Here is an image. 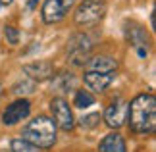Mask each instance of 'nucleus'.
<instances>
[{"instance_id": "9d476101", "label": "nucleus", "mask_w": 156, "mask_h": 152, "mask_svg": "<svg viewBox=\"0 0 156 152\" xmlns=\"http://www.w3.org/2000/svg\"><path fill=\"white\" fill-rule=\"evenodd\" d=\"M23 73L33 81H46V79L54 77V64L48 60H37V62L23 65Z\"/></svg>"}, {"instance_id": "f8f14e48", "label": "nucleus", "mask_w": 156, "mask_h": 152, "mask_svg": "<svg viewBox=\"0 0 156 152\" xmlns=\"http://www.w3.org/2000/svg\"><path fill=\"white\" fill-rule=\"evenodd\" d=\"M98 152H127L125 139L119 135V133H108L106 137L100 139Z\"/></svg>"}, {"instance_id": "a211bd4d", "label": "nucleus", "mask_w": 156, "mask_h": 152, "mask_svg": "<svg viewBox=\"0 0 156 152\" xmlns=\"http://www.w3.org/2000/svg\"><path fill=\"white\" fill-rule=\"evenodd\" d=\"M98 119H100V114H91V115H85V118L81 119V125L89 129V127H94V125H97V123H98Z\"/></svg>"}, {"instance_id": "dca6fc26", "label": "nucleus", "mask_w": 156, "mask_h": 152, "mask_svg": "<svg viewBox=\"0 0 156 152\" xmlns=\"http://www.w3.org/2000/svg\"><path fill=\"white\" fill-rule=\"evenodd\" d=\"M10 147H12V152H39V148L33 147L31 143H27L25 139H14L10 143Z\"/></svg>"}, {"instance_id": "aec40b11", "label": "nucleus", "mask_w": 156, "mask_h": 152, "mask_svg": "<svg viewBox=\"0 0 156 152\" xmlns=\"http://www.w3.org/2000/svg\"><path fill=\"white\" fill-rule=\"evenodd\" d=\"M35 4H37V0H29V2H27V8H29V10H33V8H35Z\"/></svg>"}, {"instance_id": "ddd939ff", "label": "nucleus", "mask_w": 156, "mask_h": 152, "mask_svg": "<svg viewBox=\"0 0 156 152\" xmlns=\"http://www.w3.org/2000/svg\"><path fill=\"white\" fill-rule=\"evenodd\" d=\"M87 69L98 73H112L118 69V62L112 56H93L87 60Z\"/></svg>"}, {"instance_id": "6e6552de", "label": "nucleus", "mask_w": 156, "mask_h": 152, "mask_svg": "<svg viewBox=\"0 0 156 152\" xmlns=\"http://www.w3.org/2000/svg\"><path fill=\"white\" fill-rule=\"evenodd\" d=\"M75 0H46L43 6V21L44 23H58L64 19Z\"/></svg>"}, {"instance_id": "20e7f679", "label": "nucleus", "mask_w": 156, "mask_h": 152, "mask_svg": "<svg viewBox=\"0 0 156 152\" xmlns=\"http://www.w3.org/2000/svg\"><path fill=\"white\" fill-rule=\"evenodd\" d=\"M93 42L91 37L85 33H75L71 35L68 41V60L73 65H85L89 60V54H91Z\"/></svg>"}, {"instance_id": "1a4fd4ad", "label": "nucleus", "mask_w": 156, "mask_h": 152, "mask_svg": "<svg viewBox=\"0 0 156 152\" xmlns=\"http://www.w3.org/2000/svg\"><path fill=\"white\" fill-rule=\"evenodd\" d=\"M127 121V102L125 100H114L104 112V123L112 129H119Z\"/></svg>"}, {"instance_id": "f257e3e1", "label": "nucleus", "mask_w": 156, "mask_h": 152, "mask_svg": "<svg viewBox=\"0 0 156 152\" xmlns=\"http://www.w3.org/2000/svg\"><path fill=\"white\" fill-rule=\"evenodd\" d=\"M127 119L131 131L137 135H151L156 127V98L154 94H137L127 104Z\"/></svg>"}, {"instance_id": "4468645a", "label": "nucleus", "mask_w": 156, "mask_h": 152, "mask_svg": "<svg viewBox=\"0 0 156 152\" xmlns=\"http://www.w3.org/2000/svg\"><path fill=\"white\" fill-rule=\"evenodd\" d=\"M52 87L54 90H58V93H68L75 87V77L68 73V71H64V73H58L56 79L52 81Z\"/></svg>"}, {"instance_id": "412c9836", "label": "nucleus", "mask_w": 156, "mask_h": 152, "mask_svg": "<svg viewBox=\"0 0 156 152\" xmlns=\"http://www.w3.org/2000/svg\"><path fill=\"white\" fill-rule=\"evenodd\" d=\"M12 2H14V0H0V6H2V4L8 6V4H12Z\"/></svg>"}, {"instance_id": "423d86ee", "label": "nucleus", "mask_w": 156, "mask_h": 152, "mask_svg": "<svg viewBox=\"0 0 156 152\" xmlns=\"http://www.w3.org/2000/svg\"><path fill=\"white\" fill-rule=\"evenodd\" d=\"M125 37H127L129 44L137 50L139 58H147V54H148V33H147L145 27L135 23V21H127L125 23Z\"/></svg>"}, {"instance_id": "6ab92c4d", "label": "nucleus", "mask_w": 156, "mask_h": 152, "mask_svg": "<svg viewBox=\"0 0 156 152\" xmlns=\"http://www.w3.org/2000/svg\"><path fill=\"white\" fill-rule=\"evenodd\" d=\"M33 83H17V85H14V93H17V94H21V93H33Z\"/></svg>"}, {"instance_id": "39448f33", "label": "nucleus", "mask_w": 156, "mask_h": 152, "mask_svg": "<svg viewBox=\"0 0 156 152\" xmlns=\"http://www.w3.org/2000/svg\"><path fill=\"white\" fill-rule=\"evenodd\" d=\"M50 112H52V121L62 131H71L75 127L73 112H71L69 104L62 98V96H56V98L50 100Z\"/></svg>"}, {"instance_id": "9b49d317", "label": "nucleus", "mask_w": 156, "mask_h": 152, "mask_svg": "<svg viewBox=\"0 0 156 152\" xmlns=\"http://www.w3.org/2000/svg\"><path fill=\"white\" fill-rule=\"evenodd\" d=\"M114 77L116 73H98V71H87L85 75H83V81L89 89L93 90V93H102V90L114 81Z\"/></svg>"}, {"instance_id": "7ed1b4c3", "label": "nucleus", "mask_w": 156, "mask_h": 152, "mask_svg": "<svg viewBox=\"0 0 156 152\" xmlns=\"http://www.w3.org/2000/svg\"><path fill=\"white\" fill-rule=\"evenodd\" d=\"M106 16V2L104 0H83L77 6L73 21L79 27H93L102 21Z\"/></svg>"}, {"instance_id": "2eb2a0df", "label": "nucleus", "mask_w": 156, "mask_h": 152, "mask_svg": "<svg viewBox=\"0 0 156 152\" xmlns=\"http://www.w3.org/2000/svg\"><path fill=\"white\" fill-rule=\"evenodd\" d=\"M73 104L77 106V108H89V106H93L94 104V96L89 93V90H85V89H79L75 93V96H73Z\"/></svg>"}, {"instance_id": "f03ea898", "label": "nucleus", "mask_w": 156, "mask_h": 152, "mask_svg": "<svg viewBox=\"0 0 156 152\" xmlns=\"http://www.w3.org/2000/svg\"><path fill=\"white\" fill-rule=\"evenodd\" d=\"M21 139L37 148H50L56 143V123L48 115H37L23 127Z\"/></svg>"}, {"instance_id": "f3484780", "label": "nucleus", "mask_w": 156, "mask_h": 152, "mask_svg": "<svg viewBox=\"0 0 156 152\" xmlns=\"http://www.w3.org/2000/svg\"><path fill=\"white\" fill-rule=\"evenodd\" d=\"M4 37H6V41H8L10 44H17V42H20V33H17V29L12 27V25L4 27Z\"/></svg>"}, {"instance_id": "0eeeda50", "label": "nucleus", "mask_w": 156, "mask_h": 152, "mask_svg": "<svg viewBox=\"0 0 156 152\" xmlns=\"http://www.w3.org/2000/svg\"><path fill=\"white\" fill-rule=\"evenodd\" d=\"M29 114H31V102L27 98H17L16 102H12V104L4 108L2 121H4V125H16L25 119Z\"/></svg>"}]
</instances>
